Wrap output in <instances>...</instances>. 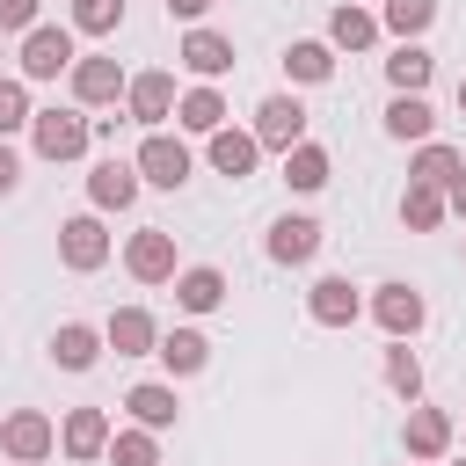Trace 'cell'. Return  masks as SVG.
<instances>
[{"label": "cell", "instance_id": "26", "mask_svg": "<svg viewBox=\"0 0 466 466\" xmlns=\"http://www.w3.org/2000/svg\"><path fill=\"white\" fill-rule=\"evenodd\" d=\"M153 357H160V364H167L175 379H189V371H204V364H211V342H204L197 328H167Z\"/></svg>", "mask_w": 466, "mask_h": 466}, {"label": "cell", "instance_id": "28", "mask_svg": "<svg viewBox=\"0 0 466 466\" xmlns=\"http://www.w3.org/2000/svg\"><path fill=\"white\" fill-rule=\"evenodd\" d=\"M430 73H437V58H430L422 44H393V58H386L393 95H422V87H430Z\"/></svg>", "mask_w": 466, "mask_h": 466}, {"label": "cell", "instance_id": "37", "mask_svg": "<svg viewBox=\"0 0 466 466\" xmlns=\"http://www.w3.org/2000/svg\"><path fill=\"white\" fill-rule=\"evenodd\" d=\"M15 182H22V160H15V146H7V138H0V197H7V189H15Z\"/></svg>", "mask_w": 466, "mask_h": 466}, {"label": "cell", "instance_id": "15", "mask_svg": "<svg viewBox=\"0 0 466 466\" xmlns=\"http://www.w3.org/2000/svg\"><path fill=\"white\" fill-rule=\"evenodd\" d=\"M306 313H313V328H350V320L364 313V291H357L350 277H320V284L306 291Z\"/></svg>", "mask_w": 466, "mask_h": 466}, {"label": "cell", "instance_id": "34", "mask_svg": "<svg viewBox=\"0 0 466 466\" xmlns=\"http://www.w3.org/2000/svg\"><path fill=\"white\" fill-rule=\"evenodd\" d=\"M124 22V0H73V29L80 36H109Z\"/></svg>", "mask_w": 466, "mask_h": 466}, {"label": "cell", "instance_id": "20", "mask_svg": "<svg viewBox=\"0 0 466 466\" xmlns=\"http://www.w3.org/2000/svg\"><path fill=\"white\" fill-rule=\"evenodd\" d=\"M175 306H182V313H218V306H226V269H211V262L175 269Z\"/></svg>", "mask_w": 466, "mask_h": 466}, {"label": "cell", "instance_id": "32", "mask_svg": "<svg viewBox=\"0 0 466 466\" xmlns=\"http://www.w3.org/2000/svg\"><path fill=\"white\" fill-rule=\"evenodd\" d=\"M430 22H437V0H386V7H379V29H393L400 44H415Z\"/></svg>", "mask_w": 466, "mask_h": 466}, {"label": "cell", "instance_id": "25", "mask_svg": "<svg viewBox=\"0 0 466 466\" xmlns=\"http://www.w3.org/2000/svg\"><path fill=\"white\" fill-rule=\"evenodd\" d=\"M328 175H335V160H328V146H313V138H299V146L284 153V182H291L299 197H313V189H328Z\"/></svg>", "mask_w": 466, "mask_h": 466}, {"label": "cell", "instance_id": "35", "mask_svg": "<svg viewBox=\"0 0 466 466\" xmlns=\"http://www.w3.org/2000/svg\"><path fill=\"white\" fill-rule=\"evenodd\" d=\"M29 116H36L29 109V80H0V138L7 131H29Z\"/></svg>", "mask_w": 466, "mask_h": 466}, {"label": "cell", "instance_id": "38", "mask_svg": "<svg viewBox=\"0 0 466 466\" xmlns=\"http://www.w3.org/2000/svg\"><path fill=\"white\" fill-rule=\"evenodd\" d=\"M204 7H211V0H167V15H175V22H189V29L204 22Z\"/></svg>", "mask_w": 466, "mask_h": 466}, {"label": "cell", "instance_id": "30", "mask_svg": "<svg viewBox=\"0 0 466 466\" xmlns=\"http://www.w3.org/2000/svg\"><path fill=\"white\" fill-rule=\"evenodd\" d=\"M444 218H451L444 189H430V182H408V197H400V226H408V233H437Z\"/></svg>", "mask_w": 466, "mask_h": 466}, {"label": "cell", "instance_id": "16", "mask_svg": "<svg viewBox=\"0 0 466 466\" xmlns=\"http://www.w3.org/2000/svg\"><path fill=\"white\" fill-rule=\"evenodd\" d=\"M124 415L138 422V430H175V415H182V400H175V386H160V379H146V386H131L124 393Z\"/></svg>", "mask_w": 466, "mask_h": 466}, {"label": "cell", "instance_id": "31", "mask_svg": "<svg viewBox=\"0 0 466 466\" xmlns=\"http://www.w3.org/2000/svg\"><path fill=\"white\" fill-rule=\"evenodd\" d=\"M102 459H109V466H160V437L138 430V422H131V430H109V451H102Z\"/></svg>", "mask_w": 466, "mask_h": 466}, {"label": "cell", "instance_id": "10", "mask_svg": "<svg viewBox=\"0 0 466 466\" xmlns=\"http://www.w3.org/2000/svg\"><path fill=\"white\" fill-rule=\"evenodd\" d=\"M255 146H277V153H291L299 138H306V102L299 95H262V109H255Z\"/></svg>", "mask_w": 466, "mask_h": 466}, {"label": "cell", "instance_id": "36", "mask_svg": "<svg viewBox=\"0 0 466 466\" xmlns=\"http://www.w3.org/2000/svg\"><path fill=\"white\" fill-rule=\"evenodd\" d=\"M36 29V0H0V36H29Z\"/></svg>", "mask_w": 466, "mask_h": 466}, {"label": "cell", "instance_id": "7", "mask_svg": "<svg viewBox=\"0 0 466 466\" xmlns=\"http://www.w3.org/2000/svg\"><path fill=\"white\" fill-rule=\"evenodd\" d=\"M124 269H131L138 284H175V233H167V226H138V233L124 240Z\"/></svg>", "mask_w": 466, "mask_h": 466}, {"label": "cell", "instance_id": "40", "mask_svg": "<svg viewBox=\"0 0 466 466\" xmlns=\"http://www.w3.org/2000/svg\"><path fill=\"white\" fill-rule=\"evenodd\" d=\"M459 109H466V80H459Z\"/></svg>", "mask_w": 466, "mask_h": 466}, {"label": "cell", "instance_id": "19", "mask_svg": "<svg viewBox=\"0 0 466 466\" xmlns=\"http://www.w3.org/2000/svg\"><path fill=\"white\" fill-rule=\"evenodd\" d=\"M255 160H262L255 131H233V124H218V131H211V167H218L226 182H248V175H255Z\"/></svg>", "mask_w": 466, "mask_h": 466}, {"label": "cell", "instance_id": "5", "mask_svg": "<svg viewBox=\"0 0 466 466\" xmlns=\"http://www.w3.org/2000/svg\"><path fill=\"white\" fill-rule=\"evenodd\" d=\"M371 320L386 328V342H415V335H422V320H430V306H422V291H415V284H400V277H393V284H379V291H371Z\"/></svg>", "mask_w": 466, "mask_h": 466}, {"label": "cell", "instance_id": "3", "mask_svg": "<svg viewBox=\"0 0 466 466\" xmlns=\"http://www.w3.org/2000/svg\"><path fill=\"white\" fill-rule=\"evenodd\" d=\"M131 167H138V182H153V189H182L189 167H197V153H189L182 138H167V131H146L138 153H131Z\"/></svg>", "mask_w": 466, "mask_h": 466}, {"label": "cell", "instance_id": "18", "mask_svg": "<svg viewBox=\"0 0 466 466\" xmlns=\"http://www.w3.org/2000/svg\"><path fill=\"white\" fill-rule=\"evenodd\" d=\"M400 444H408V459H444L451 451V415L444 408H408V430H400Z\"/></svg>", "mask_w": 466, "mask_h": 466}, {"label": "cell", "instance_id": "4", "mask_svg": "<svg viewBox=\"0 0 466 466\" xmlns=\"http://www.w3.org/2000/svg\"><path fill=\"white\" fill-rule=\"evenodd\" d=\"M73 29L66 22H36L29 36H22V80H58V73H73Z\"/></svg>", "mask_w": 466, "mask_h": 466}, {"label": "cell", "instance_id": "33", "mask_svg": "<svg viewBox=\"0 0 466 466\" xmlns=\"http://www.w3.org/2000/svg\"><path fill=\"white\" fill-rule=\"evenodd\" d=\"M386 386H393L408 408L422 400V364H415V350H408V342H386Z\"/></svg>", "mask_w": 466, "mask_h": 466}, {"label": "cell", "instance_id": "2", "mask_svg": "<svg viewBox=\"0 0 466 466\" xmlns=\"http://www.w3.org/2000/svg\"><path fill=\"white\" fill-rule=\"evenodd\" d=\"M0 451H7L15 466H44V459L58 451V422H51L44 408H15V415H0Z\"/></svg>", "mask_w": 466, "mask_h": 466}, {"label": "cell", "instance_id": "17", "mask_svg": "<svg viewBox=\"0 0 466 466\" xmlns=\"http://www.w3.org/2000/svg\"><path fill=\"white\" fill-rule=\"evenodd\" d=\"M58 451H66V459H102V451H109V415H102V408H73V415L58 422Z\"/></svg>", "mask_w": 466, "mask_h": 466}, {"label": "cell", "instance_id": "22", "mask_svg": "<svg viewBox=\"0 0 466 466\" xmlns=\"http://www.w3.org/2000/svg\"><path fill=\"white\" fill-rule=\"evenodd\" d=\"M437 131V109H430V95H393L386 102V138H400V146H422Z\"/></svg>", "mask_w": 466, "mask_h": 466}, {"label": "cell", "instance_id": "12", "mask_svg": "<svg viewBox=\"0 0 466 466\" xmlns=\"http://www.w3.org/2000/svg\"><path fill=\"white\" fill-rule=\"evenodd\" d=\"M269 262H284V269H306L313 255H320V218H306V211H284L277 226H269Z\"/></svg>", "mask_w": 466, "mask_h": 466}, {"label": "cell", "instance_id": "13", "mask_svg": "<svg viewBox=\"0 0 466 466\" xmlns=\"http://www.w3.org/2000/svg\"><path fill=\"white\" fill-rule=\"evenodd\" d=\"M102 350H116V357H153V350H160V320H153L146 306H116V313L102 320Z\"/></svg>", "mask_w": 466, "mask_h": 466}, {"label": "cell", "instance_id": "11", "mask_svg": "<svg viewBox=\"0 0 466 466\" xmlns=\"http://www.w3.org/2000/svg\"><path fill=\"white\" fill-rule=\"evenodd\" d=\"M138 189H146V182H138V167H131V160H116V153L87 167V204H95V211H131V204H138Z\"/></svg>", "mask_w": 466, "mask_h": 466}, {"label": "cell", "instance_id": "9", "mask_svg": "<svg viewBox=\"0 0 466 466\" xmlns=\"http://www.w3.org/2000/svg\"><path fill=\"white\" fill-rule=\"evenodd\" d=\"M124 116L146 124V131H160L175 116V73H131L124 80Z\"/></svg>", "mask_w": 466, "mask_h": 466}, {"label": "cell", "instance_id": "1", "mask_svg": "<svg viewBox=\"0 0 466 466\" xmlns=\"http://www.w3.org/2000/svg\"><path fill=\"white\" fill-rule=\"evenodd\" d=\"M29 146H36V160H80L95 146V116L87 109H36L29 116Z\"/></svg>", "mask_w": 466, "mask_h": 466}, {"label": "cell", "instance_id": "21", "mask_svg": "<svg viewBox=\"0 0 466 466\" xmlns=\"http://www.w3.org/2000/svg\"><path fill=\"white\" fill-rule=\"evenodd\" d=\"M371 44H379V15L357 7V0H342L328 15V51H371Z\"/></svg>", "mask_w": 466, "mask_h": 466}, {"label": "cell", "instance_id": "14", "mask_svg": "<svg viewBox=\"0 0 466 466\" xmlns=\"http://www.w3.org/2000/svg\"><path fill=\"white\" fill-rule=\"evenodd\" d=\"M175 58L197 73V87H211L218 73H233V36H218V29H204V22H197V29L182 36V51H175Z\"/></svg>", "mask_w": 466, "mask_h": 466}, {"label": "cell", "instance_id": "29", "mask_svg": "<svg viewBox=\"0 0 466 466\" xmlns=\"http://www.w3.org/2000/svg\"><path fill=\"white\" fill-rule=\"evenodd\" d=\"M175 124H182V131H197V138H211V131L226 124L218 87H189V95H175Z\"/></svg>", "mask_w": 466, "mask_h": 466}, {"label": "cell", "instance_id": "41", "mask_svg": "<svg viewBox=\"0 0 466 466\" xmlns=\"http://www.w3.org/2000/svg\"><path fill=\"white\" fill-rule=\"evenodd\" d=\"M451 466H466V459H451Z\"/></svg>", "mask_w": 466, "mask_h": 466}, {"label": "cell", "instance_id": "6", "mask_svg": "<svg viewBox=\"0 0 466 466\" xmlns=\"http://www.w3.org/2000/svg\"><path fill=\"white\" fill-rule=\"evenodd\" d=\"M58 262H66L73 277H87V269L109 262V226H102V211H80V218L58 226Z\"/></svg>", "mask_w": 466, "mask_h": 466}, {"label": "cell", "instance_id": "23", "mask_svg": "<svg viewBox=\"0 0 466 466\" xmlns=\"http://www.w3.org/2000/svg\"><path fill=\"white\" fill-rule=\"evenodd\" d=\"M459 167H466V153H459V146H444V138H422V146H415V160H408V182L451 189V182H459Z\"/></svg>", "mask_w": 466, "mask_h": 466}, {"label": "cell", "instance_id": "8", "mask_svg": "<svg viewBox=\"0 0 466 466\" xmlns=\"http://www.w3.org/2000/svg\"><path fill=\"white\" fill-rule=\"evenodd\" d=\"M73 109H109L116 95H124V66L116 58H102V51H87V58H73Z\"/></svg>", "mask_w": 466, "mask_h": 466}, {"label": "cell", "instance_id": "27", "mask_svg": "<svg viewBox=\"0 0 466 466\" xmlns=\"http://www.w3.org/2000/svg\"><path fill=\"white\" fill-rule=\"evenodd\" d=\"M284 73H291L299 87H320V80L335 73V51H328V36H299V44L284 51Z\"/></svg>", "mask_w": 466, "mask_h": 466}, {"label": "cell", "instance_id": "39", "mask_svg": "<svg viewBox=\"0 0 466 466\" xmlns=\"http://www.w3.org/2000/svg\"><path fill=\"white\" fill-rule=\"evenodd\" d=\"M444 204H451V211H459V218H466V167H459V182H451V189H444Z\"/></svg>", "mask_w": 466, "mask_h": 466}, {"label": "cell", "instance_id": "24", "mask_svg": "<svg viewBox=\"0 0 466 466\" xmlns=\"http://www.w3.org/2000/svg\"><path fill=\"white\" fill-rule=\"evenodd\" d=\"M95 357H102V328L66 320V328L51 335V364H58V371H95Z\"/></svg>", "mask_w": 466, "mask_h": 466}]
</instances>
